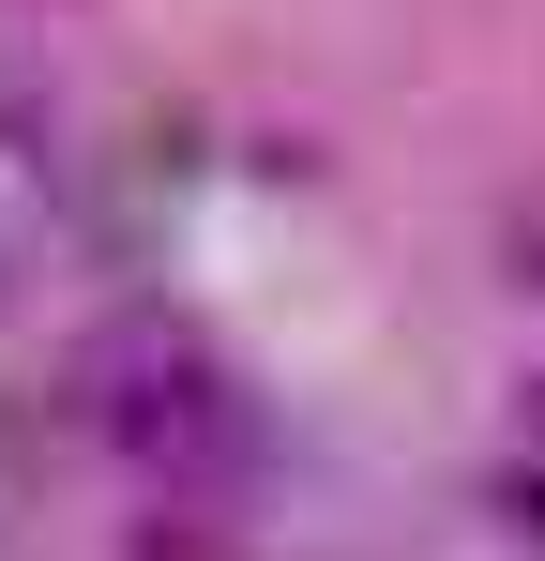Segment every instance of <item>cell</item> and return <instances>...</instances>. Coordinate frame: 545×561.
Wrapping results in <instances>:
<instances>
[{"label":"cell","instance_id":"obj_2","mask_svg":"<svg viewBox=\"0 0 545 561\" xmlns=\"http://www.w3.org/2000/svg\"><path fill=\"white\" fill-rule=\"evenodd\" d=\"M121 561H243V547H228L212 516H137V531H121Z\"/></svg>","mask_w":545,"mask_h":561},{"label":"cell","instance_id":"obj_1","mask_svg":"<svg viewBox=\"0 0 545 561\" xmlns=\"http://www.w3.org/2000/svg\"><path fill=\"white\" fill-rule=\"evenodd\" d=\"M77 410L91 440L121 470H152V485H197V470H243V410H228V379L182 350L167 319H121V334H91L77 365Z\"/></svg>","mask_w":545,"mask_h":561}]
</instances>
